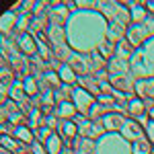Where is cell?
Instances as JSON below:
<instances>
[{
  "mask_svg": "<svg viewBox=\"0 0 154 154\" xmlns=\"http://www.w3.org/2000/svg\"><path fill=\"white\" fill-rule=\"evenodd\" d=\"M121 131H123V138L130 140V142H138V140H142V138H144L142 128H140L136 121H125V125L121 128Z\"/></svg>",
  "mask_w": 154,
  "mask_h": 154,
  "instance_id": "cell-1",
  "label": "cell"
},
{
  "mask_svg": "<svg viewBox=\"0 0 154 154\" xmlns=\"http://www.w3.org/2000/svg\"><path fill=\"white\" fill-rule=\"evenodd\" d=\"M103 123H105V130H121L123 125H125V121H123V117L121 115H117V113H113V115H103Z\"/></svg>",
  "mask_w": 154,
  "mask_h": 154,
  "instance_id": "cell-2",
  "label": "cell"
},
{
  "mask_svg": "<svg viewBox=\"0 0 154 154\" xmlns=\"http://www.w3.org/2000/svg\"><path fill=\"white\" fill-rule=\"evenodd\" d=\"M19 45H21V49H23L25 54H35V51H37L35 39L29 35V33H23V35L19 37Z\"/></svg>",
  "mask_w": 154,
  "mask_h": 154,
  "instance_id": "cell-3",
  "label": "cell"
},
{
  "mask_svg": "<svg viewBox=\"0 0 154 154\" xmlns=\"http://www.w3.org/2000/svg\"><path fill=\"white\" fill-rule=\"evenodd\" d=\"M131 154H152V144L148 138H142L131 144Z\"/></svg>",
  "mask_w": 154,
  "mask_h": 154,
  "instance_id": "cell-4",
  "label": "cell"
},
{
  "mask_svg": "<svg viewBox=\"0 0 154 154\" xmlns=\"http://www.w3.org/2000/svg\"><path fill=\"white\" fill-rule=\"evenodd\" d=\"M131 21H136V23H146L148 21V8H146V4H138V6H134V11H131Z\"/></svg>",
  "mask_w": 154,
  "mask_h": 154,
  "instance_id": "cell-5",
  "label": "cell"
},
{
  "mask_svg": "<svg viewBox=\"0 0 154 154\" xmlns=\"http://www.w3.org/2000/svg\"><path fill=\"white\" fill-rule=\"evenodd\" d=\"M74 101H76V105L80 107V109H84L86 105H93V103H95V101H93V97L88 95L86 91H82V88L74 93Z\"/></svg>",
  "mask_w": 154,
  "mask_h": 154,
  "instance_id": "cell-6",
  "label": "cell"
},
{
  "mask_svg": "<svg viewBox=\"0 0 154 154\" xmlns=\"http://www.w3.org/2000/svg\"><path fill=\"white\" fill-rule=\"evenodd\" d=\"M128 109H130V113L134 115V117H144V101L142 99H134V101H130L128 103Z\"/></svg>",
  "mask_w": 154,
  "mask_h": 154,
  "instance_id": "cell-7",
  "label": "cell"
},
{
  "mask_svg": "<svg viewBox=\"0 0 154 154\" xmlns=\"http://www.w3.org/2000/svg\"><path fill=\"white\" fill-rule=\"evenodd\" d=\"M45 150H48V154H60L62 152V142H60V136H51V138H48V142H45Z\"/></svg>",
  "mask_w": 154,
  "mask_h": 154,
  "instance_id": "cell-8",
  "label": "cell"
},
{
  "mask_svg": "<svg viewBox=\"0 0 154 154\" xmlns=\"http://www.w3.org/2000/svg\"><path fill=\"white\" fill-rule=\"evenodd\" d=\"M74 113H76V111H74V105H72V103H66V101L60 103V107H58V115L60 117H64L66 121H68L70 117H74Z\"/></svg>",
  "mask_w": 154,
  "mask_h": 154,
  "instance_id": "cell-9",
  "label": "cell"
},
{
  "mask_svg": "<svg viewBox=\"0 0 154 154\" xmlns=\"http://www.w3.org/2000/svg\"><path fill=\"white\" fill-rule=\"evenodd\" d=\"M2 148H4V150H8V152H17V154H19V150H21L19 142H17V140H12L11 136H6V134L2 136Z\"/></svg>",
  "mask_w": 154,
  "mask_h": 154,
  "instance_id": "cell-10",
  "label": "cell"
},
{
  "mask_svg": "<svg viewBox=\"0 0 154 154\" xmlns=\"http://www.w3.org/2000/svg\"><path fill=\"white\" fill-rule=\"evenodd\" d=\"M62 131H64V136H68V138H76V136H78V125L68 119V121L62 123Z\"/></svg>",
  "mask_w": 154,
  "mask_h": 154,
  "instance_id": "cell-11",
  "label": "cell"
},
{
  "mask_svg": "<svg viewBox=\"0 0 154 154\" xmlns=\"http://www.w3.org/2000/svg\"><path fill=\"white\" fill-rule=\"evenodd\" d=\"M78 154H95V144L91 140H80V144L76 146Z\"/></svg>",
  "mask_w": 154,
  "mask_h": 154,
  "instance_id": "cell-12",
  "label": "cell"
},
{
  "mask_svg": "<svg viewBox=\"0 0 154 154\" xmlns=\"http://www.w3.org/2000/svg\"><path fill=\"white\" fill-rule=\"evenodd\" d=\"M17 136L23 140V142H27V144H33V131L31 130H27V128H17Z\"/></svg>",
  "mask_w": 154,
  "mask_h": 154,
  "instance_id": "cell-13",
  "label": "cell"
},
{
  "mask_svg": "<svg viewBox=\"0 0 154 154\" xmlns=\"http://www.w3.org/2000/svg\"><path fill=\"white\" fill-rule=\"evenodd\" d=\"M60 76H62V80H64V82H74V72L70 70V66H62V68H60Z\"/></svg>",
  "mask_w": 154,
  "mask_h": 154,
  "instance_id": "cell-14",
  "label": "cell"
},
{
  "mask_svg": "<svg viewBox=\"0 0 154 154\" xmlns=\"http://www.w3.org/2000/svg\"><path fill=\"white\" fill-rule=\"evenodd\" d=\"M23 88H25L27 95H35V93H37V86H35V82H33V78H27L25 84H23Z\"/></svg>",
  "mask_w": 154,
  "mask_h": 154,
  "instance_id": "cell-15",
  "label": "cell"
},
{
  "mask_svg": "<svg viewBox=\"0 0 154 154\" xmlns=\"http://www.w3.org/2000/svg\"><path fill=\"white\" fill-rule=\"evenodd\" d=\"M144 97H150V99H154V78H152V80H146V82H144Z\"/></svg>",
  "mask_w": 154,
  "mask_h": 154,
  "instance_id": "cell-16",
  "label": "cell"
},
{
  "mask_svg": "<svg viewBox=\"0 0 154 154\" xmlns=\"http://www.w3.org/2000/svg\"><path fill=\"white\" fill-rule=\"evenodd\" d=\"M146 138L154 146V121H148V125H146Z\"/></svg>",
  "mask_w": 154,
  "mask_h": 154,
  "instance_id": "cell-17",
  "label": "cell"
},
{
  "mask_svg": "<svg viewBox=\"0 0 154 154\" xmlns=\"http://www.w3.org/2000/svg\"><path fill=\"white\" fill-rule=\"evenodd\" d=\"M31 150H33V154H48V150L41 146L39 142H33V146H31Z\"/></svg>",
  "mask_w": 154,
  "mask_h": 154,
  "instance_id": "cell-18",
  "label": "cell"
},
{
  "mask_svg": "<svg viewBox=\"0 0 154 154\" xmlns=\"http://www.w3.org/2000/svg\"><path fill=\"white\" fill-rule=\"evenodd\" d=\"M23 91L25 88H21V86H14V88H11V95L17 99V101H21L23 99Z\"/></svg>",
  "mask_w": 154,
  "mask_h": 154,
  "instance_id": "cell-19",
  "label": "cell"
},
{
  "mask_svg": "<svg viewBox=\"0 0 154 154\" xmlns=\"http://www.w3.org/2000/svg\"><path fill=\"white\" fill-rule=\"evenodd\" d=\"M48 80L51 84H60V80H58V76H56V74H48Z\"/></svg>",
  "mask_w": 154,
  "mask_h": 154,
  "instance_id": "cell-20",
  "label": "cell"
},
{
  "mask_svg": "<svg viewBox=\"0 0 154 154\" xmlns=\"http://www.w3.org/2000/svg\"><path fill=\"white\" fill-rule=\"evenodd\" d=\"M146 8L152 11V14H154V2H146Z\"/></svg>",
  "mask_w": 154,
  "mask_h": 154,
  "instance_id": "cell-21",
  "label": "cell"
},
{
  "mask_svg": "<svg viewBox=\"0 0 154 154\" xmlns=\"http://www.w3.org/2000/svg\"><path fill=\"white\" fill-rule=\"evenodd\" d=\"M148 117H150V121H154V109H150V111H148Z\"/></svg>",
  "mask_w": 154,
  "mask_h": 154,
  "instance_id": "cell-22",
  "label": "cell"
},
{
  "mask_svg": "<svg viewBox=\"0 0 154 154\" xmlns=\"http://www.w3.org/2000/svg\"><path fill=\"white\" fill-rule=\"evenodd\" d=\"M19 154H23V152H19Z\"/></svg>",
  "mask_w": 154,
  "mask_h": 154,
  "instance_id": "cell-23",
  "label": "cell"
}]
</instances>
